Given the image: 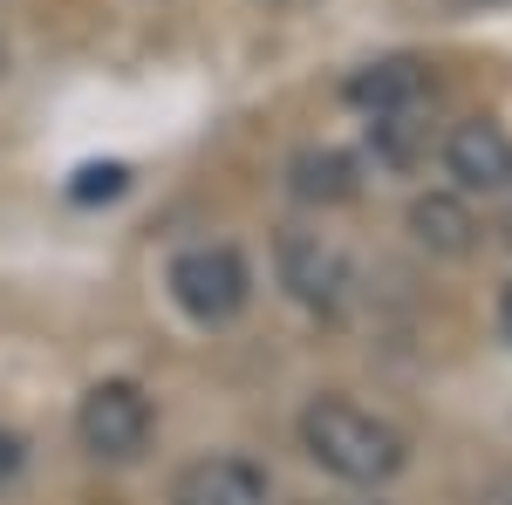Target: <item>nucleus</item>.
Returning a JSON list of instances; mask_svg holds the SVG:
<instances>
[{
    "instance_id": "3",
    "label": "nucleus",
    "mask_w": 512,
    "mask_h": 505,
    "mask_svg": "<svg viewBox=\"0 0 512 505\" xmlns=\"http://www.w3.org/2000/svg\"><path fill=\"white\" fill-rule=\"evenodd\" d=\"M151 430H158V410H151V396L130 383V376L96 383L89 396H82V410H76L82 451H89V458H103V465H130V458H144Z\"/></svg>"
},
{
    "instance_id": "7",
    "label": "nucleus",
    "mask_w": 512,
    "mask_h": 505,
    "mask_svg": "<svg viewBox=\"0 0 512 505\" xmlns=\"http://www.w3.org/2000/svg\"><path fill=\"white\" fill-rule=\"evenodd\" d=\"M342 96H349L362 117H390V110H417V103H431V76H424V62L390 55V62L355 69V76L342 82Z\"/></svg>"
},
{
    "instance_id": "5",
    "label": "nucleus",
    "mask_w": 512,
    "mask_h": 505,
    "mask_svg": "<svg viewBox=\"0 0 512 505\" xmlns=\"http://www.w3.org/2000/svg\"><path fill=\"white\" fill-rule=\"evenodd\" d=\"M444 171L458 178V192H506L512 185V130L499 117H465L444 137Z\"/></svg>"
},
{
    "instance_id": "15",
    "label": "nucleus",
    "mask_w": 512,
    "mask_h": 505,
    "mask_svg": "<svg viewBox=\"0 0 512 505\" xmlns=\"http://www.w3.org/2000/svg\"><path fill=\"white\" fill-rule=\"evenodd\" d=\"M458 7H478V0H458Z\"/></svg>"
},
{
    "instance_id": "4",
    "label": "nucleus",
    "mask_w": 512,
    "mask_h": 505,
    "mask_svg": "<svg viewBox=\"0 0 512 505\" xmlns=\"http://www.w3.org/2000/svg\"><path fill=\"white\" fill-rule=\"evenodd\" d=\"M274 267H280V287L315 314H342L349 308V287H355V267L335 239L321 233H280L274 246Z\"/></svg>"
},
{
    "instance_id": "9",
    "label": "nucleus",
    "mask_w": 512,
    "mask_h": 505,
    "mask_svg": "<svg viewBox=\"0 0 512 505\" xmlns=\"http://www.w3.org/2000/svg\"><path fill=\"white\" fill-rule=\"evenodd\" d=\"M410 233H417V246L424 253H472V233H478V219H472V205L465 198H451V192H431V198H417L410 205Z\"/></svg>"
},
{
    "instance_id": "13",
    "label": "nucleus",
    "mask_w": 512,
    "mask_h": 505,
    "mask_svg": "<svg viewBox=\"0 0 512 505\" xmlns=\"http://www.w3.org/2000/svg\"><path fill=\"white\" fill-rule=\"evenodd\" d=\"M499 328H506V342H512V280H506V294H499Z\"/></svg>"
},
{
    "instance_id": "12",
    "label": "nucleus",
    "mask_w": 512,
    "mask_h": 505,
    "mask_svg": "<svg viewBox=\"0 0 512 505\" xmlns=\"http://www.w3.org/2000/svg\"><path fill=\"white\" fill-rule=\"evenodd\" d=\"M21 465H28V444H21L14 430H0V485H7V478H14Z\"/></svg>"
},
{
    "instance_id": "1",
    "label": "nucleus",
    "mask_w": 512,
    "mask_h": 505,
    "mask_svg": "<svg viewBox=\"0 0 512 505\" xmlns=\"http://www.w3.org/2000/svg\"><path fill=\"white\" fill-rule=\"evenodd\" d=\"M301 451L342 485H390L410 465V437L349 396H315L301 410Z\"/></svg>"
},
{
    "instance_id": "11",
    "label": "nucleus",
    "mask_w": 512,
    "mask_h": 505,
    "mask_svg": "<svg viewBox=\"0 0 512 505\" xmlns=\"http://www.w3.org/2000/svg\"><path fill=\"white\" fill-rule=\"evenodd\" d=\"M123 178H130L123 164H89V171H76V198L82 205H89V198H117Z\"/></svg>"
},
{
    "instance_id": "10",
    "label": "nucleus",
    "mask_w": 512,
    "mask_h": 505,
    "mask_svg": "<svg viewBox=\"0 0 512 505\" xmlns=\"http://www.w3.org/2000/svg\"><path fill=\"white\" fill-rule=\"evenodd\" d=\"M431 103H417V110H390V117H369V144L376 157L390 164V171H410L417 157L431 151V117H424Z\"/></svg>"
},
{
    "instance_id": "2",
    "label": "nucleus",
    "mask_w": 512,
    "mask_h": 505,
    "mask_svg": "<svg viewBox=\"0 0 512 505\" xmlns=\"http://www.w3.org/2000/svg\"><path fill=\"white\" fill-rule=\"evenodd\" d=\"M164 287H171V301L192 314L198 328H226V321H239L246 301H253V267L239 260V246L205 239V246H185V253L171 260Z\"/></svg>"
},
{
    "instance_id": "8",
    "label": "nucleus",
    "mask_w": 512,
    "mask_h": 505,
    "mask_svg": "<svg viewBox=\"0 0 512 505\" xmlns=\"http://www.w3.org/2000/svg\"><path fill=\"white\" fill-rule=\"evenodd\" d=\"M287 192L301 198V205H349L362 192V164L349 151H335V144H308L287 164Z\"/></svg>"
},
{
    "instance_id": "14",
    "label": "nucleus",
    "mask_w": 512,
    "mask_h": 505,
    "mask_svg": "<svg viewBox=\"0 0 512 505\" xmlns=\"http://www.w3.org/2000/svg\"><path fill=\"white\" fill-rule=\"evenodd\" d=\"M506 239H512V185H506Z\"/></svg>"
},
{
    "instance_id": "6",
    "label": "nucleus",
    "mask_w": 512,
    "mask_h": 505,
    "mask_svg": "<svg viewBox=\"0 0 512 505\" xmlns=\"http://www.w3.org/2000/svg\"><path fill=\"white\" fill-rule=\"evenodd\" d=\"M274 485L253 458H233V451H212V458H192V465L171 478V505H267Z\"/></svg>"
},
{
    "instance_id": "16",
    "label": "nucleus",
    "mask_w": 512,
    "mask_h": 505,
    "mask_svg": "<svg viewBox=\"0 0 512 505\" xmlns=\"http://www.w3.org/2000/svg\"><path fill=\"white\" fill-rule=\"evenodd\" d=\"M274 7H287V0H274Z\"/></svg>"
}]
</instances>
